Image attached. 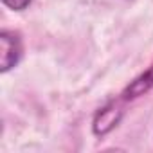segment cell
<instances>
[{
    "label": "cell",
    "mask_w": 153,
    "mask_h": 153,
    "mask_svg": "<svg viewBox=\"0 0 153 153\" xmlns=\"http://www.w3.org/2000/svg\"><path fill=\"white\" fill-rule=\"evenodd\" d=\"M0 70L7 72L9 68L16 67L22 58V40L18 34L11 31L0 33Z\"/></svg>",
    "instance_id": "6da1fadb"
},
{
    "label": "cell",
    "mask_w": 153,
    "mask_h": 153,
    "mask_svg": "<svg viewBox=\"0 0 153 153\" xmlns=\"http://www.w3.org/2000/svg\"><path fill=\"white\" fill-rule=\"evenodd\" d=\"M151 87H153V65H151L144 74H140L139 78L124 90L123 97H124V99H135V97L142 96L144 92H148Z\"/></svg>",
    "instance_id": "3957f363"
},
{
    "label": "cell",
    "mask_w": 153,
    "mask_h": 153,
    "mask_svg": "<svg viewBox=\"0 0 153 153\" xmlns=\"http://www.w3.org/2000/svg\"><path fill=\"white\" fill-rule=\"evenodd\" d=\"M2 4L7 6L13 11H22V9H25L31 4V0H2Z\"/></svg>",
    "instance_id": "277c9868"
},
{
    "label": "cell",
    "mask_w": 153,
    "mask_h": 153,
    "mask_svg": "<svg viewBox=\"0 0 153 153\" xmlns=\"http://www.w3.org/2000/svg\"><path fill=\"white\" fill-rule=\"evenodd\" d=\"M121 117H123V110L115 103L106 105L105 108H101L96 114V119H94V133L96 135H106L108 131H112L119 124Z\"/></svg>",
    "instance_id": "7a4b0ae2"
}]
</instances>
